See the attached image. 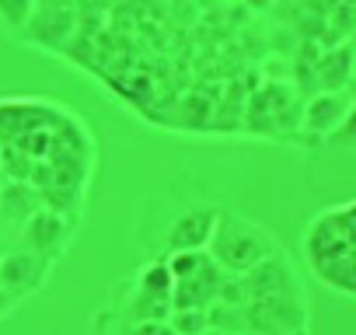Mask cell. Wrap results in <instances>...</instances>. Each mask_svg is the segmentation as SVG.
Listing matches in <instances>:
<instances>
[{
  "instance_id": "cell-1",
  "label": "cell",
  "mask_w": 356,
  "mask_h": 335,
  "mask_svg": "<svg viewBox=\"0 0 356 335\" xmlns=\"http://www.w3.org/2000/svg\"><path fill=\"white\" fill-rule=\"evenodd\" d=\"M63 53L171 133L356 143V0H53Z\"/></svg>"
},
{
  "instance_id": "cell-2",
  "label": "cell",
  "mask_w": 356,
  "mask_h": 335,
  "mask_svg": "<svg viewBox=\"0 0 356 335\" xmlns=\"http://www.w3.org/2000/svg\"><path fill=\"white\" fill-rule=\"evenodd\" d=\"M304 259L325 286L356 297V199L328 206L307 224Z\"/></svg>"
}]
</instances>
